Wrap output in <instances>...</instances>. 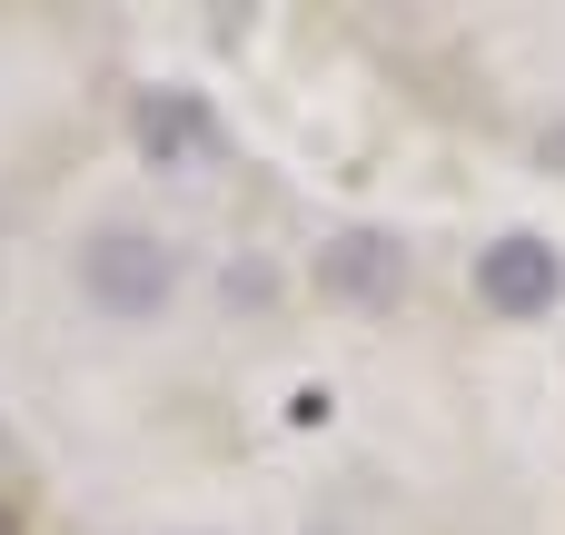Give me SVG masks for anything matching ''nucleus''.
Wrapping results in <instances>:
<instances>
[{
  "label": "nucleus",
  "instance_id": "4",
  "mask_svg": "<svg viewBox=\"0 0 565 535\" xmlns=\"http://www.w3.org/2000/svg\"><path fill=\"white\" fill-rule=\"evenodd\" d=\"M318 288L348 298V308H387V298L407 288V248H397L387 228H348V238L318 248Z\"/></svg>",
  "mask_w": 565,
  "mask_h": 535
},
{
  "label": "nucleus",
  "instance_id": "2",
  "mask_svg": "<svg viewBox=\"0 0 565 535\" xmlns=\"http://www.w3.org/2000/svg\"><path fill=\"white\" fill-rule=\"evenodd\" d=\"M477 298H487L497 318H546V308L565 298V258L536 238V228H507V238L477 248Z\"/></svg>",
  "mask_w": 565,
  "mask_h": 535
},
{
  "label": "nucleus",
  "instance_id": "3",
  "mask_svg": "<svg viewBox=\"0 0 565 535\" xmlns=\"http://www.w3.org/2000/svg\"><path fill=\"white\" fill-rule=\"evenodd\" d=\"M129 139H139V159H149V169H179V179L218 159V119H209V99H199V89H139Z\"/></svg>",
  "mask_w": 565,
  "mask_h": 535
},
{
  "label": "nucleus",
  "instance_id": "5",
  "mask_svg": "<svg viewBox=\"0 0 565 535\" xmlns=\"http://www.w3.org/2000/svg\"><path fill=\"white\" fill-rule=\"evenodd\" d=\"M0 535H10V516H0Z\"/></svg>",
  "mask_w": 565,
  "mask_h": 535
},
{
  "label": "nucleus",
  "instance_id": "1",
  "mask_svg": "<svg viewBox=\"0 0 565 535\" xmlns=\"http://www.w3.org/2000/svg\"><path fill=\"white\" fill-rule=\"evenodd\" d=\"M79 298L99 308V318H119V328H139V318H159L169 298H179V248L159 238V228H99L89 248H79Z\"/></svg>",
  "mask_w": 565,
  "mask_h": 535
}]
</instances>
